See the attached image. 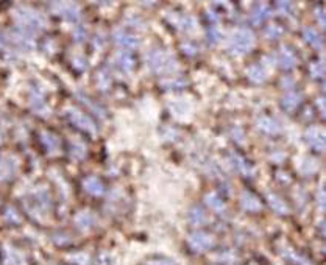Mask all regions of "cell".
<instances>
[{
	"instance_id": "obj_1",
	"label": "cell",
	"mask_w": 326,
	"mask_h": 265,
	"mask_svg": "<svg viewBox=\"0 0 326 265\" xmlns=\"http://www.w3.org/2000/svg\"><path fill=\"white\" fill-rule=\"evenodd\" d=\"M17 16H19V21H21V28L25 30V31L33 30V28H41L46 24L43 16H39V14L31 11V10L21 11Z\"/></svg>"
},
{
	"instance_id": "obj_2",
	"label": "cell",
	"mask_w": 326,
	"mask_h": 265,
	"mask_svg": "<svg viewBox=\"0 0 326 265\" xmlns=\"http://www.w3.org/2000/svg\"><path fill=\"white\" fill-rule=\"evenodd\" d=\"M252 46H253V36H252L250 31L239 30V31H236V33L231 36V47L236 49L239 53L247 52Z\"/></svg>"
},
{
	"instance_id": "obj_3",
	"label": "cell",
	"mask_w": 326,
	"mask_h": 265,
	"mask_svg": "<svg viewBox=\"0 0 326 265\" xmlns=\"http://www.w3.org/2000/svg\"><path fill=\"white\" fill-rule=\"evenodd\" d=\"M189 245L197 251H205V250H209L211 247H213L214 239L209 234H205V233H195L189 237Z\"/></svg>"
},
{
	"instance_id": "obj_4",
	"label": "cell",
	"mask_w": 326,
	"mask_h": 265,
	"mask_svg": "<svg viewBox=\"0 0 326 265\" xmlns=\"http://www.w3.org/2000/svg\"><path fill=\"white\" fill-rule=\"evenodd\" d=\"M148 64L155 69V70H169L170 67H174V63L169 58L167 55L161 53V52H153L148 56Z\"/></svg>"
},
{
	"instance_id": "obj_5",
	"label": "cell",
	"mask_w": 326,
	"mask_h": 265,
	"mask_svg": "<svg viewBox=\"0 0 326 265\" xmlns=\"http://www.w3.org/2000/svg\"><path fill=\"white\" fill-rule=\"evenodd\" d=\"M69 117H70V120L73 122L75 126L82 128L83 131L92 132V135L95 132V126H94L92 120H91L88 116H85L83 112H80V111H70V112H69Z\"/></svg>"
},
{
	"instance_id": "obj_6",
	"label": "cell",
	"mask_w": 326,
	"mask_h": 265,
	"mask_svg": "<svg viewBox=\"0 0 326 265\" xmlns=\"http://www.w3.org/2000/svg\"><path fill=\"white\" fill-rule=\"evenodd\" d=\"M85 189H86V192L91 194V195H95V197H100L103 192H105V186L103 183L99 180V178H95V176H89L85 180Z\"/></svg>"
},
{
	"instance_id": "obj_7",
	"label": "cell",
	"mask_w": 326,
	"mask_h": 265,
	"mask_svg": "<svg viewBox=\"0 0 326 265\" xmlns=\"http://www.w3.org/2000/svg\"><path fill=\"white\" fill-rule=\"evenodd\" d=\"M114 41H116L119 46L125 47V49H131L138 44V39L136 37H133L131 34H127L124 31H117L116 34H114Z\"/></svg>"
},
{
	"instance_id": "obj_8",
	"label": "cell",
	"mask_w": 326,
	"mask_h": 265,
	"mask_svg": "<svg viewBox=\"0 0 326 265\" xmlns=\"http://www.w3.org/2000/svg\"><path fill=\"white\" fill-rule=\"evenodd\" d=\"M16 164L11 159H0V180H8L14 175Z\"/></svg>"
},
{
	"instance_id": "obj_9",
	"label": "cell",
	"mask_w": 326,
	"mask_h": 265,
	"mask_svg": "<svg viewBox=\"0 0 326 265\" xmlns=\"http://www.w3.org/2000/svg\"><path fill=\"white\" fill-rule=\"evenodd\" d=\"M75 222H76V226H78V228H82V230H89L91 226L94 225L95 218H94V215H92L91 212L83 211V212H80L78 215L75 217Z\"/></svg>"
},
{
	"instance_id": "obj_10",
	"label": "cell",
	"mask_w": 326,
	"mask_h": 265,
	"mask_svg": "<svg viewBox=\"0 0 326 265\" xmlns=\"http://www.w3.org/2000/svg\"><path fill=\"white\" fill-rule=\"evenodd\" d=\"M308 139H309L311 145H312L315 150H321L323 145H324V138H323V135H321V132H320L317 128H314L312 131H309Z\"/></svg>"
},
{
	"instance_id": "obj_11",
	"label": "cell",
	"mask_w": 326,
	"mask_h": 265,
	"mask_svg": "<svg viewBox=\"0 0 326 265\" xmlns=\"http://www.w3.org/2000/svg\"><path fill=\"white\" fill-rule=\"evenodd\" d=\"M242 206L245 207V209H248V211H258L259 209V201L256 200L255 195L245 192L242 195Z\"/></svg>"
},
{
	"instance_id": "obj_12",
	"label": "cell",
	"mask_w": 326,
	"mask_h": 265,
	"mask_svg": "<svg viewBox=\"0 0 326 265\" xmlns=\"http://www.w3.org/2000/svg\"><path fill=\"white\" fill-rule=\"evenodd\" d=\"M259 128H261L262 131H267V132H275V131H278V129H279V126H278L276 120L268 119V117H264V119H261V120H259Z\"/></svg>"
},
{
	"instance_id": "obj_13",
	"label": "cell",
	"mask_w": 326,
	"mask_h": 265,
	"mask_svg": "<svg viewBox=\"0 0 326 265\" xmlns=\"http://www.w3.org/2000/svg\"><path fill=\"white\" fill-rule=\"evenodd\" d=\"M279 60H281V64H282L284 67H292V66L295 64V56L292 55L291 50H287V49L281 50Z\"/></svg>"
},
{
	"instance_id": "obj_14",
	"label": "cell",
	"mask_w": 326,
	"mask_h": 265,
	"mask_svg": "<svg viewBox=\"0 0 326 265\" xmlns=\"http://www.w3.org/2000/svg\"><path fill=\"white\" fill-rule=\"evenodd\" d=\"M119 64L122 66V69L125 70H130L133 66H134V61H133V56L130 52H124L119 55Z\"/></svg>"
},
{
	"instance_id": "obj_15",
	"label": "cell",
	"mask_w": 326,
	"mask_h": 265,
	"mask_svg": "<svg viewBox=\"0 0 326 265\" xmlns=\"http://www.w3.org/2000/svg\"><path fill=\"white\" fill-rule=\"evenodd\" d=\"M43 142L46 144V147L50 150V151H53V150H56L60 147V141H58V138H56L55 135H43Z\"/></svg>"
},
{
	"instance_id": "obj_16",
	"label": "cell",
	"mask_w": 326,
	"mask_h": 265,
	"mask_svg": "<svg viewBox=\"0 0 326 265\" xmlns=\"http://www.w3.org/2000/svg\"><path fill=\"white\" fill-rule=\"evenodd\" d=\"M248 77H250L252 80H255V81H261V80H264V69L261 67V66H252L250 69H248Z\"/></svg>"
},
{
	"instance_id": "obj_17",
	"label": "cell",
	"mask_w": 326,
	"mask_h": 265,
	"mask_svg": "<svg viewBox=\"0 0 326 265\" xmlns=\"http://www.w3.org/2000/svg\"><path fill=\"white\" fill-rule=\"evenodd\" d=\"M304 37L308 39L311 44H314V46H317V47H320V44H321V39H320V36L315 33V30H312V28H304Z\"/></svg>"
},
{
	"instance_id": "obj_18",
	"label": "cell",
	"mask_w": 326,
	"mask_h": 265,
	"mask_svg": "<svg viewBox=\"0 0 326 265\" xmlns=\"http://www.w3.org/2000/svg\"><path fill=\"white\" fill-rule=\"evenodd\" d=\"M190 220H192L194 225H203L206 222V214L205 211L198 209V207H195V209H192V212H190Z\"/></svg>"
},
{
	"instance_id": "obj_19",
	"label": "cell",
	"mask_w": 326,
	"mask_h": 265,
	"mask_svg": "<svg viewBox=\"0 0 326 265\" xmlns=\"http://www.w3.org/2000/svg\"><path fill=\"white\" fill-rule=\"evenodd\" d=\"M7 263H8V265H24V260H22L21 256H19V253H16V251H13V250H8Z\"/></svg>"
},
{
	"instance_id": "obj_20",
	"label": "cell",
	"mask_w": 326,
	"mask_h": 265,
	"mask_svg": "<svg viewBox=\"0 0 326 265\" xmlns=\"http://www.w3.org/2000/svg\"><path fill=\"white\" fill-rule=\"evenodd\" d=\"M270 204H272V207L275 211H278V212H281V214H286L287 212V206L284 204V201L281 200V198H278V197H272L270 198Z\"/></svg>"
},
{
	"instance_id": "obj_21",
	"label": "cell",
	"mask_w": 326,
	"mask_h": 265,
	"mask_svg": "<svg viewBox=\"0 0 326 265\" xmlns=\"http://www.w3.org/2000/svg\"><path fill=\"white\" fill-rule=\"evenodd\" d=\"M298 103H300V99H298V96H295V94H289V96L284 99V106L287 109H295Z\"/></svg>"
},
{
	"instance_id": "obj_22",
	"label": "cell",
	"mask_w": 326,
	"mask_h": 265,
	"mask_svg": "<svg viewBox=\"0 0 326 265\" xmlns=\"http://www.w3.org/2000/svg\"><path fill=\"white\" fill-rule=\"evenodd\" d=\"M5 218H7L10 223H19V222H21V217L17 215V212H16L14 209H8V211L5 212Z\"/></svg>"
},
{
	"instance_id": "obj_23",
	"label": "cell",
	"mask_w": 326,
	"mask_h": 265,
	"mask_svg": "<svg viewBox=\"0 0 326 265\" xmlns=\"http://www.w3.org/2000/svg\"><path fill=\"white\" fill-rule=\"evenodd\" d=\"M233 162L236 164V167L240 170V172H247V162L240 158V156H237V155H233Z\"/></svg>"
},
{
	"instance_id": "obj_24",
	"label": "cell",
	"mask_w": 326,
	"mask_h": 265,
	"mask_svg": "<svg viewBox=\"0 0 326 265\" xmlns=\"http://www.w3.org/2000/svg\"><path fill=\"white\" fill-rule=\"evenodd\" d=\"M208 203H209L211 206H213V207H216V209H222V206H223L222 201H220L219 198H216V197H209V198H208Z\"/></svg>"
},
{
	"instance_id": "obj_25",
	"label": "cell",
	"mask_w": 326,
	"mask_h": 265,
	"mask_svg": "<svg viewBox=\"0 0 326 265\" xmlns=\"http://www.w3.org/2000/svg\"><path fill=\"white\" fill-rule=\"evenodd\" d=\"M0 44H2V39H0Z\"/></svg>"
}]
</instances>
